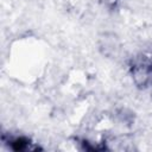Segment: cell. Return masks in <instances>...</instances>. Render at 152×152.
I'll return each mask as SVG.
<instances>
[{"instance_id":"1","label":"cell","mask_w":152,"mask_h":152,"mask_svg":"<svg viewBox=\"0 0 152 152\" xmlns=\"http://www.w3.org/2000/svg\"><path fill=\"white\" fill-rule=\"evenodd\" d=\"M13 150H36L37 146H32V142L24 137H10L7 142Z\"/></svg>"}]
</instances>
